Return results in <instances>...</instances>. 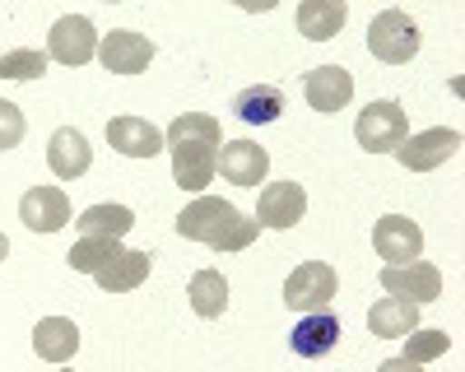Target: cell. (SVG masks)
Segmentation results:
<instances>
[{
	"label": "cell",
	"instance_id": "1",
	"mask_svg": "<svg viewBox=\"0 0 465 372\" xmlns=\"http://www.w3.org/2000/svg\"><path fill=\"white\" fill-rule=\"evenodd\" d=\"M168 149H173V177L182 191H205L219 172V149H223V126L210 112H182L168 126Z\"/></svg>",
	"mask_w": 465,
	"mask_h": 372
},
{
	"label": "cell",
	"instance_id": "2",
	"mask_svg": "<svg viewBox=\"0 0 465 372\" xmlns=\"http://www.w3.org/2000/svg\"><path fill=\"white\" fill-rule=\"evenodd\" d=\"M177 233L191 242H205L214 251H247L261 233V223L247 219L238 205H228L219 196H196L177 214Z\"/></svg>",
	"mask_w": 465,
	"mask_h": 372
},
{
	"label": "cell",
	"instance_id": "3",
	"mask_svg": "<svg viewBox=\"0 0 465 372\" xmlns=\"http://www.w3.org/2000/svg\"><path fill=\"white\" fill-rule=\"evenodd\" d=\"M405 135H410V117L391 98L368 103L359 112V122H354V140H359V149H368V154H396V149L405 144Z\"/></svg>",
	"mask_w": 465,
	"mask_h": 372
},
{
	"label": "cell",
	"instance_id": "4",
	"mask_svg": "<svg viewBox=\"0 0 465 372\" xmlns=\"http://www.w3.org/2000/svg\"><path fill=\"white\" fill-rule=\"evenodd\" d=\"M340 293V279H335V266H326V260H302V266L284 279V303L302 317H317L335 303Z\"/></svg>",
	"mask_w": 465,
	"mask_h": 372
},
{
	"label": "cell",
	"instance_id": "5",
	"mask_svg": "<svg viewBox=\"0 0 465 372\" xmlns=\"http://www.w3.org/2000/svg\"><path fill=\"white\" fill-rule=\"evenodd\" d=\"M419 24L405 15V10H381L372 24H368V52L386 65H405L414 52H419Z\"/></svg>",
	"mask_w": 465,
	"mask_h": 372
},
{
	"label": "cell",
	"instance_id": "6",
	"mask_svg": "<svg viewBox=\"0 0 465 372\" xmlns=\"http://www.w3.org/2000/svg\"><path fill=\"white\" fill-rule=\"evenodd\" d=\"M98 56V28L84 15H61L47 33V61L61 65H89Z\"/></svg>",
	"mask_w": 465,
	"mask_h": 372
},
{
	"label": "cell",
	"instance_id": "7",
	"mask_svg": "<svg viewBox=\"0 0 465 372\" xmlns=\"http://www.w3.org/2000/svg\"><path fill=\"white\" fill-rule=\"evenodd\" d=\"M456 154H460V131H447V126H433L423 135H405V144L396 149L405 172H433Z\"/></svg>",
	"mask_w": 465,
	"mask_h": 372
},
{
	"label": "cell",
	"instance_id": "8",
	"mask_svg": "<svg viewBox=\"0 0 465 372\" xmlns=\"http://www.w3.org/2000/svg\"><path fill=\"white\" fill-rule=\"evenodd\" d=\"M372 247H377L381 260H391V266H410L423 251V229L405 214H386V219L372 223Z\"/></svg>",
	"mask_w": 465,
	"mask_h": 372
},
{
	"label": "cell",
	"instance_id": "9",
	"mask_svg": "<svg viewBox=\"0 0 465 372\" xmlns=\"http://www.w3.org/2000/svg\"><path fill=\"white\" fill-rule=\"evenodd\" d=\"M381 289L391 298H410V303H433L442 298V270L429 260H410V266H386L381 270Z\"/></svg>",
	"mask_w": 465,
	"mask_h": 372
},
{
	"label": "cell",
	"instance_id": "10",
	"mask_svg": "<svg viewBox=\"0 0 465 372\" xmlns=\"http://www.w3.org/2000/svg\"><path fill=\"white\" fill-rule=\"evenodd\" d=\"M98 61L112 74H140L153 61V43L140 37V33H131V28H112L107 37H98Z\"/></svg>",
	"mask_w": 465,
	"mask_h": 372
},
{
	"label": "cell",
	"instance_id": "11",
	"mask_svg": "<svg viewBox=\"0 0 465 372\" xmlns=\"http://www.w3.org/2000/svg\"><path fill=\"white\" fill-rule=\"evenodd\" d=\"M307 214V191L298 181H270L265 191H261V205H256V223L261 229H293V223Z\"/></svg>",
	"mask_w": 465,
	"mask_h": 372
},
{
	"label": "cell",
	"instance_id": "12",
	"mask_svg": "<svg viewBox=\"0 0 465 372\" xmlns=\"http://www.w3.org/2000/svg\"><path fill=\"white\" fill-rule=\"evenodd\" d=\"M19 219L33 233H56L70 223V201H65L61 186H28L24 201H19Z\"/></svg>",
	"mask_w": 465,
	"mask_h": 372
},
{
	"label": "cell",
	"instance_id": "13",
	"mask_svg": "<svg viewBox=\"0 0 465 372\" xmlns=\"http://www.w3.org/2000/svg\"><path fill=\"white\" fill-rule=\"evenodd\" d=\"M219 172L228 186H261L270 172V154L256 140H228L219 149Z\"/></svg>",
	"mask_w": 465,
	"mask_h": 372
},
{
	"label": "cell",
	"instance_id": "14",
	"mask_svg": "<svg viewBox=\"0 0 465 372\" xmlns=\"http://www.w3.org/2000/svg\"><path fill=\"white\" fill-rule=\"evenodd\" d=\"M302 93L307 103H312V112H340L349 107V98H354V74H349L344 65H317V70H307V80H302Z\"/></svg>",
	"mask_w": 465,
	"mask_h": 372
},
{
	"label": "cell",
	"instance_id": "15",
	"mask_svg": "<svg viewBox=\"0 0 465 372\" xmlns=\"http://www.w3.org/2000/svg\"><path fill=\"white\" fill-rule=\"evenodd\" d=\"M107 144L126 159H153L163 154V131L144 117H112L107 122Z\"/></svg>",
	"mask_w": 465,
	"mask_h": 372
},
{
	"label": "cell",
	"instance_id": "16",
	"mask_svg": "<svg viewBox=\"0 0 465 372\" xmlns=\"http://www.w3.org/2000/svg\"><path fill=\"white\" fill-rule=\"evenodd\" d=\"M94 163V149L84 140V131H74V126H61L52 140H47V168L61 177V181H74V177H84Z\"/></svg>",
	"mask_w": 465,
	"mask_h": 372
},
{
	"label": "cell",
	"instance_id": "17",
	"mask_svg": "<svg viewBox=\"0 0 465 372\" xmlns=\"http://www.w3.org/2000/svg\"><path fill=\"white\" fill-rule=\"evenodd\" d=\"M33 349L47 363H70L74 349H80V326L70 317H43L33 326Z\"/></svg>",
	"mask_w": 465,
	"mask_h": 372
},
{
	"label": "cell",
	"instance_id": "18",
	"mask_svg": "<svg viewBox=\"0 0 465 372\" xmlns=\"http://www.w3.org/2000/svg\"><path fill=\"white\" fill-rule=\"evenodd\" d=\"M368 330L377 340H405L410 330H419V303H410V298H377L368 312Z\"/></svg>",
	"mask_w": 465,
	"mask_h": 372
},
{
	"label": "cell",
	"instance_id": "19",
	"mask_svg": "<svg viewBox=\"0 0 465 372\" xmlns=\"http://www.w3.org/2000/svg\"><path fill=\"white\" fill-rule=\"evenodd\" d=\"M340 345V321L331 312H317V317H302L289 335V349L298 358H326L331 349Z\"/></svg>",
	"mask_w": 465,
	"mask_h": 372
},
{
	"label": "cell",
	"instance_id": "20",
	"mask_svg": "<svg viewBox=\"0 0 465 372\" xmlns=\"http://www.w3.org/2000/svg\"><path fill=\"white\" fill-rule=\"evenodd\" d=\"M149 270H153L149 251H122V256H112L94 279H98L103 293H131V289H140L149 279Z\"/></svg>",
	"mask_w": 465,
	"mask_h": 372
},
{
	"label": "cell",
	"instance_id": "21",
	"mask_svg": "<svg viewBox=\"0 0 465 372\" xmlns=\"http://www.w3.org/2000/svg\"><path fill=\"white\" fill-rule=\"evenodd\" d=\"M349 5L344 0H302L298 5V33L312 37V43H331V37L344 28Z\"/></svg>",
	"mask_w": 465,
	"mask_h": 372
},
{
	"label": "cell",
	"instance_id": "22",
	"mask_svg": "<svg viewBox=\"0 0 465 372\" xmlns=\"http://www.w3.org/2000/svg\"><path fill=\"white\" fill-rule=\"evenodd\" d=\"M284 89L280 84H252L242 89L238 98H232V112L247 122V126H270V122H280L284 117Z\"/></svg>",
	"mask_w": 465,
	"mask_h": 372
},
{
	"label": "cell",
	"instance_id": "23",
	"mask_svg": "<svg viewBox=\"0 0 465 372\" xmlns=\"http://www.w3.org/2000/svg\"><path fill=\"white\" fill-rule=\"evenodd\" d=\"M186 298H191V312L205 317V321H214V317L228 312V279H223L219 270H196V275H191Z\"/></svg>",
	"mask_w": 465,
	"mask_h": 372
},
{
	"label": "cell",
	"instance_id": "24",
	"mask_svg": "<svg viewBox=\"0 0 465 372\" xmlns=\"http://www.w3.org/2000/svg\"><path fill=\"white\" fill-rule=\"evenodd\" d=\"M74 223H80L84 238H126L135 229V210H126V205H89Z\"/></svg>",
	"mask_w": 465,
	"mask_h": 372
},
{
	"label": "cell",
	"instance_id": "25",
	"mask_svg": "<svg viewBox=\"0 0 465 372\" xmlns=\"http://www.w3.org/2000/svg\"><path fill=\"white\" fill-rule=\"evenodd\" d=\"M126 247H122V238H80V242H74L70 247V270L74 275H98L103 266H107V260L112 256H122Z\"/></svg>",
	"mask_w": 465,
	"mask_h": 372
},
{
	"label": "cell",
	"instance_id": "26",
	"mask_svg": "<svg viewBox=\"0 0 465 372\" xmlns=\"http://www.w3.org/2000/svg\"><path fill=\"white\" fill-rule=\"evenodd\" d=\"M447 349H451V335H447V330H410L401 358H410V363H433V358H442Z\"/></svg>",
	"mask_w": 465,
	"mask_h": 372
},
{
	"label": "cell",
	"instance_id": "27",
	"mask_svg": "<svg viewBox=\"0 0 465 372\" xmlns=\"http://www.w3.org/2000/svg\"><path fill=\"white\" fill-rule=\"evenodd\" d=\"M37 74H47V52H10L0 56V80H37Z\"/></svg>",
	"mask_w": 465,
	"mask_h": 372
},
{
	"label": "cell",
	"instance_id": "28",
	"mask_svg": "<svg viewBox=\"0 0 465 372\" xmlns=\"http://www.w3.org/2000/svg\"><path fill=\"white\" fill-rule=\"evenodd\" d=\"M19 140H24V112H19L15 103L0 98V154H5V149H15Z\"/></svg>",
	"mask_w": 465,
	"mask_h": 372
},
{
	"label": "cell",
	"instance_id": "29",
	"mask_svg": "<svg viewBox=\"0 0 465 372\" xmlns=\"http://www.w3.org/2000/svg\"><path fill=\"white\" fill-rule=\"evenodd\" d=\"M377 372H423V363H410V358H386Z\"/></svg>",
	"mask_w": 465,
	"mask_h": 372
},
{
	"label": "cell",
	"instance_id": "30",
	"mask_svg": "<svg viewBox=\"0 0 465 372\" xmlns=\"http://www.w3.org/2000/svg\"><path fill=\"white\" fill-rule=\"evenodd\" d=\"M5 256H10V238H5V233H0V260H5Z\"/></svg>",
	"mask_w": 465,
	"mask_h": 372
},
{
	"label": "cell",
	"instance_id": "31",
	"mask_svg": "<svg viewBox=\"0 0 465 372\" xmlns=\"http://www.w3.org/2000/svg\"><path fill=\"white\" fill-rule=\"evenodd\" d=\"M61 372H70V367H61Z\"/></svg>",
	"mask_w": 465,
	"mask_h": 372
}]
</instances>
